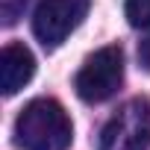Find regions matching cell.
Instances as JSON below:
<instances>
[{
  "instance_id": "obj_1",
  "label": "cell",
  "mask_w": 150,
  "mask_h": 150,
  "mask_svg": "<svg viewBox=\"0 0 150 150\" xmlns=\"http://www.w3.org/2000/svg\"><path fill=\"white\" fill-rule=\"evenodd\" d=\"M71 141L74 124L56 100L38 97L21 109L15 121V144L21 150H68Z\"/></svg>"
},
{
  "instance_id": "obj_2",
  "label": "cell",
  "mask_w": 150,
  "mask_h": 150,
  "mask_svg": "<svg viewBox=\"0 0 150 150\" xmlns=\"http://www.w3.org/2000/svg\"><path fill=\"white\" fill-rule=\"evenodd\" d=\"M121 83H124V50L118 44H109L86 59V65L74 80V88L86 103H103L121 88Z\"/></svg>"
},
{
  "instance_id": "obj_3",
  "label": "cell",
  "mask_w": 150,
  "mask_h": 150,
  "mask_svg": "<svg viewBox=\"0 0 150 150\" xmlns=\"http://www.w3.org/2000/svg\"><path fill=\"white\" fill-rule=\"evenodd\" d=\"M150 147V100H127L103 127L100 150H147Z\"/></svg>"
},
{
  "instance_id": "obj_4",
  "label": "cell",
  "mask_w": 150,
  "mask_h": 150,
  "mask_svg": "<svg viewBox=\"0 0 150 150\" xmlns=\"http://www.w3.org/2000/svg\"><path fill=\"white\" fill-rule=\"evenodd\" d=\"M91 0H41L33 15V33L44 47H59L88 15Z\"/></svg>"
},
{
  "instance_id": "obj_5",
  "label": "cell",
  "mask_w": 150,
  "mask_h": 150,
  "mask_svg": "<svg viewBox=\"0 0 150 150\" xmlns=\"http://www.w3.org/2000/svg\"><path fill=\"white\" fill-rule=\"evenodd\" d=\"M35 74V59L24 44H6L0 53V88L6 97L18 94Z\"/></svg>"
},
{
  "instance_id": "obj_6",
  "label": "cell",
  "mask_w": 150,
  "mask_h": 150,
  "mask_svg": "<svg viewBox=\"0 0 150 150\" xmlns=\"http://www.w3.org/2000/svg\"><path fill=\"white\" fill-rule=\"evenodd\" d=\"M124 15L132 27L147 30L150 27V0H127L124 3Z\"/></svg>"
},
{
  "instance_id": "obj_7",
  "label": "cell",
  "mask_w": 150,
  "mask_h": 150,
  "mask_svg": "<svg viewBox=\"0 0 150 150\" xmlns=\"http://www.w3.org/2000/svg\"><path fill=\"white\" fill-rule=\"evenodd\" d=\"M30 6V0H0V15H3V24H15L24 9Z\"/></svg>"
},
{
  "instance_id": "obj_8",
  "label": "cell",
  "mask_w": 150,
  "mask_h": 150,
  "mask_svg": "<svg viewBox=\"0 0 150 150\" xmlns=\"http://www.w3.org/2000/svg\"><path fill=\"white\" fill-rule=\"evenodd\" d=\"M138 59H141V65L150 71V35L141 38V44H138Z\"/></svg>"
}]
</instances>
